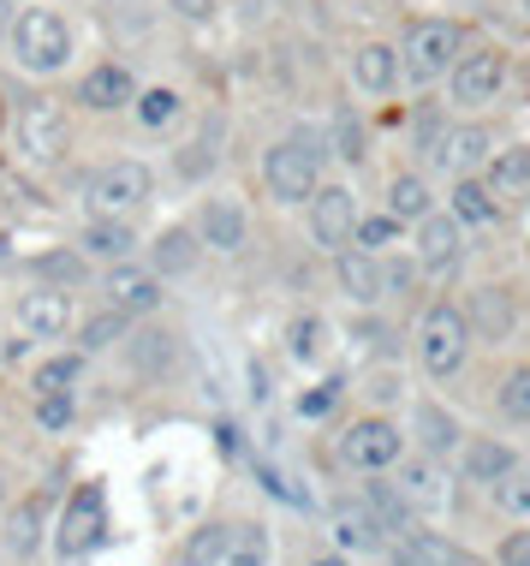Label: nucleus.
<instances>
[{
    "label": "nucleus",
    "instance_id": "1",
    "mask_svg": "<svg viewBox=\"0 0 530 566\" xmlns=\"http://www.w3.org/2000/svg\"><path fill=\"white\" fill-rule=\"evenodd\" d=\"M7 54H12V66H19V72H30V78H54V72H66L72 54H78L72 19L60 7H36V0H24V7L12 12Z\"/></svg>",
    "mask_w": 530,
    "mask_h": 566
},
{
    "label": "nucleus",
    "instance_id": "2",
    "mask_svg": "<svg viewBox=\"0 0 530 566\" xmlns=\"http://www.w3.org/2000/svg\"><path fill=\"white\" fill-rule=\"evenodd\" d=\"M322 156H328V144H322V132H286L280 144H268V156H263V186L275 203H310V191L322 186Z\"/></svg>",
    "mask_w": 530,
    "mask_h": 566
},
{
    "label": "nucleus",
    "instance_id": "3",
    "mask_svg": "<svg viewBox=\"0 0 530 566\" xmlns=\"http://www.w3.org/2000/svg\"><path fill=\"white\" fill-rule=\"evenodd\" d=\"M471 316L459 311V304H430L417 323V364L430 370L435 381L459 376L465 370V352H471Z\"/></svg>",
    "mask_w": 530,
    "mask_h": 566
},
{
    "label": "nucleus",
    "instance_id": "4",
    "mask_svg": "<svg viewBox=\"0 0 530 566\" xmlns=\"http://www.w3.org/2000/svg\"><path fill=\"white\" fill-rule=\"evenodd\" d=\"M156 197V174L149 161H102L96 174H84V203L89 216H138V209Z\"/></svg>",
    "mask_w": 530,
    "mask_h": 566
},
{
    "label": "nucleus",
    "instance_id": "5",
    "mask_svg": "<svg viewBox=\"0 0 530 566\" xmlns=\"http://www.w3.org/2000/svg\"><path fill=\"white\" fill-rule=\"evenodd\" d=\"M465 49V36H459V24H447V19H417L412 30H405V42H400V72L412 84H435V78H447V66L459 60Z\"/></svg>",
    "mask_w": 530,
    "mask_h": 566
},
{
    "label": "nucleus",
    "instance_id": "6",
    "mask_svg": "<svg viewBox=\"0 0 530 566\" xmlns=\"http://www.w3.org/2000/svg\"><path fill=\"white\" fill-rule=\"evenodd\" d=\"M400 453H405V436H400V423H388V418H358L352 430L340 436V465L363 471V478L393 471V465H400Z\"/></svg>",
    "mask_w": 530,
    "mask_h": 566
},
{
    "label": "nucleus",
    "instance_id": "7",
    "mask_svg": "<svg viewBox=\"0 0 530 566\" xmlns=\"http://www.w3.org/2000/svg\"><path fill=\"white\" fill-rule=\"evenodd\" d=\"M19 149H24V161H36V167H49V161H60L72 149V119H66V108L60 102H24L19 108Z\"/></svg>",
    "mask_w": 530,
    "mask_h": 566
},
{
    "label": "nucleus",
    "instance_id": "8",
    "mask_svg": "<svg viewBox=\"0 0 530 566\" xmlns=\"http://www.w3.org/2000/svg\"><path fill=\"white\" fill-rule=\"evenodd\" d=\"M102 525H108V501H102V489L96 483L72 489L66 513H60V525H54V548L66 560H84L89 548L102 543Z\"/></svg>",
    "mask_w": 530,
    "mask_h": 566
},
{
    "label": "nucleus",
    "instance_id": "9",
    "mask_svg": "<svg viewBox=\"0 0 530 566\" xmlns=\"http://www.w3.org/2000/svg\"><path fill=\"white\" fill-rule=\"evenodd\" d=\"M501 84H507V54H495V49L459 54L447 66V90H453L459 108H483V102H495V96H501Z\"/></svg>",
    "mask_w": 530,
    "mask_h": 566
},
{
    "label": "nucleus",
    "instance_id": "10",
    "mask_svg": "<svg viewBox=\"0 0 530 566\" xmlns=\"http://www.w3.org/2000/svg\"><path fill=\"white\" fill-rule=\"evenodd\" d=\"M352 227H358L352 186H316L310 191V239L322 244V251H346V244H352Z\"/></svg>",
    "mask_w": 530,
    "mask_h": 566
},
{
    "label": "nucleus",
    "instance_id": "11",
    "mask_svg": "<svg viewBox=\"0 0 530 566\" xmlns=\"http://www.w3.org/2000/svg\"><path fill=\"white\" fill-rule=\"evenodd\" d=\"M102 293H108L114 311L149 316V311H161V274L156 269H138L126 256V263H108V274H102Z\"/></svg>",
    "mask_w": 530,
    "mask_h": 566
},
{
    "label": "nucleus",
    "instance_id": "12",
    "mask_svg": "<svg viewBox=\"0 0 530 566\" xmlns=\"http://www.w3.org/2000/svg\"><path fill=\"white\" fill-rule=\"evenodd\" d=\"M78 102L89 114H119L138 102V78H131V66H119V60H102V66H89L78 78Z\"/></svg>",
    "mask_w": 530,
    "mask_h": 566
},
{
    "label": "nucleus",
    "instance_id": "13",
    "mask_svg": "<svg viewBox=\"0 0 530 566\" xmlns=\"http://www.w3.org/2000/svg\"><path fill=\"white\" fill-rule=\"evenodd\" d=\"M197 239H203V251H221V256L245 251V239H251L245 203H233V197H209L203 216H197Z\"/></svg>",
    "mask_w": 530,
    "mask_h": 566
},
{
    "label": "nucleus",
    "instance_id": "14",
    "mask_svg": "<svg viewBox=\"0 0 530 566\" xmlns=\"http://www.w3.org/2000/svg\"><path fill=\"white\" fill-rule=\"evenodd\" d=\"M19 328L24 340H60L72 328V298L60 286H36V293H19Z\"/></svg>",
    "mask_w": 530,
    "mask_h": 566
},
{
    "label": "nucleus",
    "instance_id": "15",
    "mask_svg": "<svg viewBox=\"0 0 530 566\" xmlns=\"http://www.w3.org/2000/svg\"><path fill=\"white\" fill-rule=\"evenodd\" d=\"M78 251L89 263H126V256L138 251V227L126 216H89L84 233H78Z\"/></svg>",
    "mask_w": 530,
    "mask_h": 566
},
{
    "label": "nucleus",
    "instance_id": "16",
    "mask_svg": "<svg viewBox=\"0 0 530 566\" xmlns=\"http://www.w3.org/2000/svg\"><path fill=\"white\" fill-rule=\"evenodd\" d=\"M393 489L405 495L412 513H442L447 507V478H442L435 459H405L400 453V478H393Z\"/></svg>",
    "mask_w": 530,
    "mask_h": 566
},
{
    "label": "nucleus",
    "instance_id": "17",
    "mask_svg": "<svg viewBox=\"0 0 530 566\" xmlns=\"http://www.w3.org/2000/svg\"><path fill=\"white\" fill-rule=\"evenodd\" d=\"M417 227V263L423 269H453L459 263V251H465V227L453 221V216H423V221H412Z\"/></svg>",
    "mask_w": 530,
    "mask_h": 566
},
{
    "label": "nucleus",
    "instance_id": "18",
    "mask_svg": "<svg viewBox=\"0 0 530 566\" xmlns=\"http://www.w3.org/2000/svg\"><path fill=\"white\" fill-rule=\"evenodd\" d=\"M328 525H335V543L346 548V555H370V548H382V525H375V513L363 507V501H335Z\"/></svg>",
    "mask_w": 530,
    "mask_h": 566
},
{
    "label": "nucleus",
    "instance_id": "19",
    "mask_svg": "<svg viewBox=\"0 0 530 566\" xmlns=\"http://www.w3.org/2000/svg\"><path fill=\"white\" fill-rule=\"evenodd\" d=\"M352 84L363 96H388L393 84H400V49H388V42H363L352 54Z\"/></svg>",
    "mask_w": 530,
    "mask_h": 566
},
{
    "label": "nucleus",
    "instance_id": "20",
    "mask_svg": "<svg viewBox=\"0 0 530 566\" xmlns=\"http://www.w3.org/2000/svg\"><path fill=\"white\" fill-rule=\"evenodd\" d=\"M42 525H49V507H42L36 495L19 501V507L7 513V525H0V548H7V555H19V560H30L42 548Z\"/></svg>",
    "mask_w": 530,
    "mask_h": 566
},
{
    "label": "nucleus",
    "instance_id": "21",
    "mask_svg": "<svg viewBox=\"0 0 530 566\" xmlns=\"http://www.w3.org/2000/svg\"><path fill=\"white\" fill-rule=\"evenodd\" d=\"M489 156H495V137L483 126H459V132H447L442 144H435V161L453 167V174H477Z\"/></svg>",
    "mask_w": 530,
    "mask_h": 566
},
{
    "label": "nucleus",
    "instance_id": "22",
    "mask_svg": "<svg viewBox=\"0 0 530 566\" xmlns=\"http://www.w3.org/2000/svg\"><path fill=\"white\" fill-rule=\"evenodd\" d=\"M197 256H203V239H197L191 227H168V233L149 244V269H156L161 281H173V274H191Z\"/></svg>",
    "mask_w": 530,
    "mask_h": 566
},
{
    "label": "nucleus",
    "instance_id": "23",
    "mask_svg": "<svg viewBox=\"0 0 530 566\" xmlns=\"http://www.w3.org/2000/svg\"><path fill=\"white\" fill-rule=\"evenodd\" d=\"M335 274H340L346 298H358V304H375V298H382V263H375L370 251H358V244L335 251Z\"/></svg>",
    "mask_w": 530,
    "mask_h": 566
},
{
    "label": "nucleus",
    "instance_id": "24",
    "mask_svg": "<svg viewBox=\"0 0 530 566\" xmlns=\"http://www.w3.org/2000/svg\"><path fill=\"white\" fill-rule=\"evenodd\" d=\"M447 216L459 227H489L501 209H495V191L483 186L477 174H459V186H453V197H447Z\"/></svg>",
    "mask_w": 530,
    "mask_h": 566
},
{
    "label": "nucleus",
    "instance_id": "25",
    "mask_svg": "<svg viewBox=\"0 0 530 566\" xmlns=\"http://www.w3.org/2000/svg\"><path fill=\"white\" fill-rule=\"evenodd\" d=\"M363 507L375 513V525H382V537H405V531L417 525V513L405 507V495L393 483H370L363 489Z\"/></svg>",
    "mask_w": 530,
    "mask_h": 566
},
{
    "label": "nucleus",
    "instance_id": "26",
    "mask_svg": "<svg viewBox=\"0 0 530 566\" xmlns=\"http://www.w3.org/2000/svg\"><path fill=\"white\" fill-rule=\"evenodd\" d=\"M512 465H519V453H512L507 441H471V448H465V478L471 483H501Z\"/></svg>",
    "mask_w": 530,
    "mask_h": 566
},
{
    "label": "nucleus",
    "instance_id": "27",
    "mask_svg": "<svg viewBox=\"0 0 530 566\" xmlns=\"http://www.w3.org/2000/svg\"><path fill=\"white\" fill-rule=\"evenodd\" d=\"M430 209H435V197H430V186H423L417 174H400V179H393V186H388V216L400 221V227L423 221V216H430Z\"/></svg>",
    "mask_w": 530,
    "mask_h": 566
},
{
    "label": "nucleus",
    "instance_id": "28",
    "mask_svg": "<svg viewBox=\"0 0 530 566\" xmlns=\"http://www.w3.org/2000/svg\"><path fill=\"white\" fill-rule=\"evenodd\" d=\"M226 548H233V525H197L191 537H186V555H179V566H221L226 560Z\"/></svg>",
    "mask_w": 530,
    "mask_h": 566
},
{
    "label": "nucleus",
    "instance_id": "29",
    "mask_svg": "<svg viewBox=\"0 0 530 566\" xmlns=\"http://www.w3.org/2000/svg\"><path fill=\"white\" fill-rule=\"evenodd\" d=\"M483 186L489 191H524L530 186V149H495L489 161H483Z\"/></svg>",
    "mask_w": 530,
    "mask_h": 566
},
{
    "label": "nucleus",
    "instance_id": "30",
    "mask_svg": "<svg viewBox=\"0 0 530 566\" xmlns=\"http://www.w3.org/2000/svg\"><path fill=\"white\" fill-rule=\"evenodd\" d=\"M179 108H186V96H179V90H168V84H156V90H138V102H131V114H138L149 132L173 126V119H179Z\"/></svg>",
    "mask_w": 530,
    "mask_h": 566
},
{
    "label": "nucleus",
    "instance_id": "31",
    "mask_svg": "<svg viewBox=\"0 0 530 566\" xmlns=\"http://www.w3.org/2000/svg\"><path fill=\"white\" fill-rule=\"evenodd\" d=\"M84 376V352H54L36 364V394H72Z\"/></svg>",
    "mask_w": 530,
    "mask_h": 566
},
{
    "label": "nucleus",
    "instance_id": "32",
    "mask_svg": "<svg viewBox=\"0 0 530 566\" xmlns=\"http://www.w3.org/2000/svg\"><path fill=\"white\" fill-rule=\"evenodd\" d=\"M417 436H423V448H430V459L459 448V423H453L442 406H417Z\"/></svg>",
    "mask_w": 530,
    "mask_h": 566
},
{
    "label": "nucleus",
    "instance_id": "33",
    "mask_svg": "<svg viewBox=\"0 0 530 566\" xmlns=\"http://www.w3.org/2000/svg\"><path fill=\"white\" fill-rule=\"evenodd\" d=\"M268 531L263 525H233V548H226L221 566H268Z\"/></svg>",
    "mask_w": 530,
    "mask_h": 566
},
{
    "label": "nucleus",
    "instance_id": "34",
    "mask_svg": "<svg viewBox=\"0 0 530 566\" xmlns=\"http://www.w3.org/2000/svg\"><path fill=\"white\" fill-rule=\"evenodd\" d=\"M495 489V507H501L507 518H519V525H530V471L512 465L501 483H489Z\"/></svg>",
    "mask_w": 530,
    "mask_h": 566
},
{
    "label": "nucleus",
    "instance_id": "35",
    "mask_svg": "<svg viewBox=\"0 0 530 566\" xmlns=\"http://www.w3.org/2000/svg\"><path fill=\"white\" fill-rule=\"evenodd\" d=\"M126 328H131V316H126V311H114V304H108L102 316H89V323L78 328V346H84V358H89V352H102V346H114Z\"/></svg>",
    "mask_w": 530,
    "mask_h": 566
},
{
    "label": "nucleus",
    "instance_id": "36",
    "mask_svg": "<svg viewBox=\"0 0 530 566\" xmlns=\"http://www.w3.org/2000/svg\"><path fill=\"white\" fill-rule=\"evenodd\" d=\"M393 239H400V221H393V216H370V221L358 216V227H352V244H358V251H370V256H382Z\"/></svg>",
    "mask_w": 530,
    "mask_h": 566
},
{
    "label": "nucleus",
    "instance_id": "37",
    "mask_svg": "<svg viewBox=\"0 0 530 566\" xmlns=\"http://www.w3.org/2000/svg\"><path fill=\"white\" fill-rule=\"evenodd\" d=\"M215 137H221V126H209L203 137H197V144H186V149H179V156H173V167H179V174H186V179H203L209 167H215Z\"/></svg>",
    "mask_w": 530,
    "mask_h": 566
},
{
    "label": "nucleus",
    "instance_id": "38",
    "mask_svg": "<svg viewBox=\"0 0 530 566\" xmlns=\"http://www.w3.org/2000/svg\"><path fill=\"white\" fill-rule=\"evenodd\" d=\"M465 316H477L489 340H501V334L512 328V304H507L501 293H483V298H477V304H471V311H465Z\"/></svg>",
    "mask_w": 530,
    "mask_h": 566
},
{
    "label": "nucleus",
    "instance_id": "39",
    "mask_svg": "<svg viewBox=\"0 0 530 566\" xmlns=\"http://www.w3.org/2000/svg\"><path fill=\"white\" fill-rule=\"evenodd\" d=\"M501 411H507L512 423H530V364L501 381Z\"/></svg>",
    "mask_w": 530,
    "mask_h": 566
},
{
    "label": "nucleus",
    "instance_id": "40",
    "mask_svg": "<svg viewBox=\"0 0 530 566\" xmlns=\"http://www.w3.org/2000/svg\"><path fill=\"white\" fill-rule=\"evenodd\" d=\"M322 323H316V316H298V323H293V358L298 364H316V358H322Z\"/></svg>",
    "mask_w": 530,
    "mask_h": 566
},
{
    "label": "nucleus",
    "instance_id": "41",
    "mask_svg": "<svg viewBox=\"0 0 530 566\" xmlns=\"http://www.w3.org/2000/svg\"><path fill=\"white\" fill-rule=\"evenodd\" d=\"M335 156H340V161H352V167L363 161V126H358V119L346 114V108L335 114Z\"/></svg>",
    "mask_w": 530,
    "mask_h": 566
},
{
    "label": "nucleus",
    "instance_id": "42",
    "mask_svg": "<svg viewBox=\"0 0 530 566\" xmlns=\"http://www.w3.org/2000/svg\"><path fill=\"white\" fill-rule=\"evenodd\" d=\"M36 423L42 430H66L72 423V394H36Z\"/></svg>",
    "mask_w": 530,
    "mask_h": 566
},
{
    "label": "nucleus",
    "instance_id": "43",
    "mask_svg": "<svg viewBox=\"0 0 530 566\" xmlns=\"http://www.w3.org/2000/svg\"><path fill=\"white\" fill-rule=\"evenodd\" d=\"M335 400H340V381H322V388H310L305 400H298V418H328Z\"/></svg>",
    "mask_w": 530,
    "mask_h": 566
},
{
    "label": "nucleus",
    "instance_id": "44",
    "mask_svg": "<svg viewBox=\"0 0 530 566\" xmlns=\"http://www.w3.org/2000/svg\"><path fill=\"white\" fill-rule=\"evenodd\" d=\"M495 560H501V566H530V531H512V537H501Z\"/></svg>",
    "mask_w": 530,
    "mask_h": 566
},
{
    "label": "nucleus",
    "instance_id": "45",
    "mask_svg": "<svg viewBox=\"0 0 530 566\" xmlns=\"http://www.w3.org/2000/svg\"><path fill=\"white\" fill-rule=\"evenodd\" d=\"M168 7L179 12V19H191V24H209L221 12V0H168Z\"/></svg>",
    "mask_w": 530,
    "mask_h": 566
},
{
    "label": "nucleus",
    "instance_id": "46",
    "mask_svg": "<svg viewBox=\"0 0 530 566\" xmlns=\"http://www.w3.org/2000/svg\"><path fill=\"white\" fill-rule=\"evenodd\" d=\"M412 263H382V293H405V286H412Z\"/></svg>",
    "mask_w": 530,
    "mask_h": 566
},
{
    "label": "nucleus",
    "instance_id": "47",
    "mask_svg": "<svg viewBox=\"0 0 530 566\" xmlns=\"http://www.w3.org/2000/svg\"><path fill=\"white\" fill-rule=\"evenodd\" d=\"M36 269H42V274H54V281H78V274H84V269H78V256H42Z\"/></svg>",
    "mask_w": 530,
    "mask_h": 566
},
{
    "label": "nucleus",
    "instance_id": "48",
    "mask_svg": "<svg viewBox=\"0 0 530 566\" xmlns=\"http://www.w3.org/2000/svg\"><path fill=\"white\" fill-rule=\"evenodd\" d=\"M12 12H19V0H0V49H7V30H12Z\"/></svg>",
    "mask_w": 530,
    "mask_h": 566
},
{
    "label": "nucleus",
    "instance_id": "49",
    "mask_svg": "<svg viewBox=\"0 0 530 566\" xmlns=\"http://www.w3.org/2000/svg\"><path fill=\"white\" fill-rule=\"evenodd\" d=\"M310 566H352L346 555H322V560H310Z\"/></svg>",
    "mask_w": 530,
    "mask_h": 566
},
{
    "label": "nucleus",
    "instance_id": "50",
    "mask_svg": "<svg viewBox=\"0 0 530 566\" xmlns=\"http://www.w3.org/2000/svg\"><path fill=\"white\" fill-rule=\"evenodd\" d=\"M459 566H483V560H471V555H465V560H459Z\"/></svg>",
    "mask_w": 530,
    "mask_h": 566
},
{
    "label": "nucleus",
    "instance_id": "51",
    "mask_svg": "<svg viewBox=\"0 0 530 566\" xmlns=\"http://www.w3.org/2000/svg\"><path fill=\"white\" fill-rule=\"evenodd\" d=\"M0 256H7V239H0Z\"/></svg>",
    "mask_w": 530,
    "mask_h": 566
},
{
    "label": "nucleus",
    "instance_id": "52",
    "mask_svg": "<svg viewBox=\"0 0 530 566\" xmlns=\"http://www.w3.org/2000/svg\"><path fill=\"white\" fill-rule=\"evenodd\" d=\"M519 7H524V12H530V0H519Z\"/></svg>",
    "mask_w": 530,
    "mask_h": 566
},
{
    "label": "nucleus",
    "instance_id": "53",
    "mask_svg": "<svg viewBox=\"0 0 530 566\" xmlns=\"http://www.w3.org/2000/svg\"><path fill=\"white\" fill-rule=\"evenodd\" d=\"M19 7H24V0H19Z\"/></svg>",
    "mask_w": 530,
    "mask_h": 566
}]
</instances>
